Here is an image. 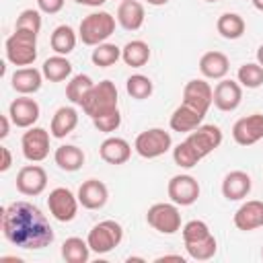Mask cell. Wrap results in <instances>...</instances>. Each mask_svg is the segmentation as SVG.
I'll list each match as a JSON object with an SVG mask.
<instances>
[{"label": "cell", "mask_w": 263, "mask_h": 263, "mask_svg": "<svg viewBox=\"0 0 263 263\" xmlns=\"http://www.w3.org/2000/svg\"><path fill=\"white\" fill-rule=\"evenodd\" d=\"M4 238L21 249H43L53 242V228L45 214L29 201H12L2 210Z\"/></svg>", "instance_id": "6da1fadb"}, {"label": "cell", "mask_w": 263, "mask_h": 263, "mask_svg": "<svg viewBox=\"0 0 263 263\" xmlns=\"http://www.w3.org/2000/svg\"><path fill=\"white\" fill-rule=\"evenodd\" d=\"M6 60L14 66H31L37 58V33L27 29H14L4 43Z\"/></svg>", "instance_id": "7a4b0ae2"}, {"label": "cell", "mask_w": 263, "mask_h": 263, "mask_svg": "<svg viewBox=\"0 0 263 263\" xmlns=\"http://www.w3.org/2000/svg\"><path fill=\"white\" fill-rule=\"evenodd\" d=\"M80 107H82V111H84L90 119L115 111V109H117V86H115L111 80H101V82H97V84L88 90V95H86V99L82 101Z\"/></svg>", "instance_id": "3957f363"}, {"label": "cell", "mask_w": 263, "mask_h": 263, "mask_svg": "<svg viewBox=\"0 0 263 263\" xmlns=\"http://www.w3.org/2000/svg\"><path fill=\"white\" fill-rule=\"evenodd\" d=\"M115 31V18L109 12H90L80 21L78 37L84 45H99L105 43L107 37H111Z\"/></svg>", "instance_id": "277c9868"}, {"label": "cell", "mask_w": 263, "mask_h": 263, "mask_svg": "<svg viewBox=\"0 0 263 263\" xmlns=\"http://www.w3.org/2000/svg\"><path fill=\"white\" fill-rule=\"evenodd\" d=\"M123 238V228L119 222L115 220H103L99 224H95L90 230H88V236H86V242L90 247L92 253L97 255H105L109 251H113Z\"/></svg>", "instance_id": "5b68a950"}, {"label": "cell", "mask_w": 263, "mask_h": 263, "mask_svg": "<svg viewBox=\"0 0 263 263\" xmlns=\"http://www.w3.org/2000/svg\"><path fill=\"white\" fill-rule=\"evenodd\" d=\"M171 146L173 138L162 127H150L146 132H140L134 142V148L142 158H158L166 150H171Z\"/></svg>", "instance_id": "8992f818"}, {"label": "cell", "mask_w": 263, "mask_h": 263, "mask_svg": "<svg viewBox=\"0 0 263 263\" xmlns=\"http://www.w3.org/2000/svg\"><path fill=\"white\" fill-rule=\"evenodd\" d=\"M146 222L162 234H175L181 228V214H179L177 203L160 201V203L150 205L146 212Z\"/></svg>", "instance_id": "52a82bcc"}, {"label": "cell", "mask_w": 263, "mask_h": 263, "mask_svg": "<svg viewBox=\"0 0 263 263\" xmlns=\"http://www.w3.org/2000/svg\"><path fill=\"white\" fill-rule=\"evenodd\" d=\"M78 203V195H74L68 187H55L47 197V208L58 222H72L76 218Z\"/></svg>", "instance_id": "ba28073f"}, {"label": "cell", "mask_w": 263, "mask_h": 263, "mask_svg": "<svg viewBox=\"0 0 263 263\" xmlns=\"http://www.w3.org/2000/svg\"><path fill=\"white\" fill-rule=\"evenodd\" d=\"M185 142L195 150V154L199 158L212 154L220 144H222V129L214 123L208 125H199L193 132H189V136L185 138Z\"/></svg>", "instance_id": "9c48e42d"}, {"label": "cell", "mask_w": 263, "mask_h": 263, "mask_svg": "<svg viewBox=\"0 0 263 263\" xmlns=\"http://www.w3.org/2000/svg\"><path fill=\"white\" fill-rule=\"evenodd\" d=\"M21 148L29 162H41L49 154V134L43 127H29L21 138Z\"/></svg>", "instance_id": "30bf717a"}, {"label": "cell", "mask_w": 263, "mask_h": 263, "mask_svg": "<svg viewBox=\"0 0 263 263\" xmlns=\"http://www.w3.org/2000/svg\"><path fill=\"white\" fill-rule=\"evenodd\" d=\"M168 197L177 205H191L199 197V183L191 175H175L168 181Z\"/></svg>", "instance_id": "8fae6325"}, {"label": "cell", "mask_w": 263, "mask_h": 263, "mask_svg": "<svg viewBox=\"0 0 263 263\" xmlns=\"http://www.w3.org/2000/svg\"><path fill=\"white\" fill-rule=\"evenodd\" d=\"M47 187V173L39 164H27L16 173V189L23 195L35 197Z\"/></svg>", "instance_id": "7c38bea8"}, {"label": "cell", "mask_w": 263, "mask_h": 263, "mask_svg": "<svg viewBox=\"0 0 263 263\" xmlns=\"http://www.w3.org/2000/svg\"><path fill=\"white\" fill-rule=\"evenodd\" d=\"M232 138L238 146H253L263 138V115L253 113L236 119L232 125Z\"/></svg>", "instance_id": "4fadbf2b"}, {"label": "cell", "mask_w": 263, "mask_h": 263, "mask_svg": "<svg viewBox=\"0 0 263 263\" xmlns=\"http://www.w3.org/2000/svg\"><path fill=\"white\" fill-rule=\"evenodd\" d=\"M183 103L189 105V107H193V109H197V111H201L205 115L208 109L214 103V88L205 80L193 78L183 88Z\"/></svg>", "instance_id": "5bb4252c"}, {"label": "cell", "mask_w": 263, "mask_h": 263, "mask_svg": "<svg viewBox=\"0 0 263 263\" xmlns=\"http://www.w3.org/2000/svg\"><path fill=\"white\" fill-rule=\"evenodd\" d=\"M8 117L16 127H33V123L39 119V105L35 99L23 95L10 103Z\"/></svg>", "instance_id": "9a60e30c"}, {"label": "cell", "mask_w": 263, "mask_h": 263, "mask_svg": "<svg viewBox=\"0 0 263 263\" xmlns=\"http://www.w3.org/2000/svg\"><path fill=\"white\" fill-rule=\"evenodd\" d=\"M240 99H242V86L238 80L222 78L214 86V105L220 111H234L240 105Z\"/></svg>", "instance_id": "2e32d148"}, {"label": "cell", "mask_w": 263, "mask_h": 263, "mask_svg": "<svg viewBox=\"0 0 263 263\" xmlns=\"http://www.w3.org/2000/svg\"><path fill=\"white\" fill-rule=\"evenodd\" d=\"M107 197H109V189L99 179H88L78 189V201L86 210H101L107 203Z\"/></svg>", "instance_id": "e0dca14e"}, {"label": "cell", "mask_w": 263, "mask_h": 263, "mask_svg": "<svg viewBox=\"0 0 263 263\" xmlns=\"http://www.w3.org/2000/svg\"><path fill=\"white\" fill-rule=\"evenodd\" d=\"M234 226L238 230H255V228H261L263 226V201L259 199H251V201H245L236 212H234Z\"/></svg>", "instance_id": "ac0fdd59"}, {"label": "cell", "mask_w": 263, "mask_h": 263, "mask_svg": "<svg viewBox=\"0 0 263 263\" xmlns=\"http://www.w3.org/2000/svg\"><path fill=\"white\" fill-rule=\"evenodd\" d=\"M203 117H205V115H203L201 111H197V109H193V107L181 103V105L173 111V115H171V119H168V125H171L173 132L189 134V132H193L195 127L201 125Z\"/></svg>", "instance_id": "d6986e66"}, {"label": "cell", "mask_w": 263, "mask_h": 263, "mask_svg": "<svg viewBox=\"0 0 263 263\" xmlns=\"http://www.w3.org/2000/svg\"><path fill=\"white\" fill-rule=\"evenodd\" d=\"M251 177L245 171H230L222 181V195L228 201L245 199L251 191Z\"/></svg>", "instance_id": "ffe728a7"}, {"label": "cell", "mask_w": 263, "mask_h": 263, "mask_svg": "<svg viewBox=\"0 0 263 263\" xmlns=\"http://www.w3.org/2000/svg\"><path fill=\"white\" fill-rule=\"evenodd\" d=\"M41 82H43V72H39L37 68H31V66L16 68L12 72V78H10V84L18 95L37 92L41 88Z\"/></svg>", "instance_id": "44dd1931"}, {"label": "cell", "mask_w": 263, "mask_h": 263, "mask_svg": "<svg viewBox=\"0 0 263 263\" xmlns=\"http://www.w3.org/2000/svg\"><path fill=\"white\" fill-rule=\"evenodd\" d=\"M99 156L107 164H123L132 156V146L127 144V140L113 136V138L103 140V144L99 146Z\"/></svg>", "instance_id": "7402d4cb"}, {"label": "cell", "mask_w": 263, "mask_h": 263, "mask_svg": "<svg viewBox=\"0 0 263 263\" xmlns=\"http://www.w3.org/2000/svg\"><path fill=\"white\" fill-rule=\"evenodd\" d=\"M230 70V62L228 55L222 51H205L199 58V72L205 78H214V80H222Z\"/></svg>", "instance_id": "603a6c76"}, {"label": "cell", "mask_w": 263, "mask_h": 263, "mask_svg": "<svg viewBox=\"0 0 263 263\" xmlns=\"http://www.w3.org/2000/svg\"><path fill=\"white\" fill-rule=\"evenodd\" d=\"M144 4L138 0H121L117 8V23L125 31H138L144 25Z\"/></svg>", "instance_id": "cb8c5ba5"}, {"label": "cell", "mask_w": 263, "mask_h": 263, "mask_svg": "<svg viewBox=\"0 0 263 263\" xmlns=\"http://www.w3.org/2000/svg\"><path fill=\"white\" fill-rule=\"evenodd\" d=\"M78 125V111L74 107H60L53 117H51V125H49V132L53 138H66L70 132H74V127Z\"/></svg>", "instance_id": "d4e9b609"}, {"label": "cell", "mask_w": 263, "mask_h": 263, "mask_svg": "<svg viewBox=\"0 0 263 263\" xmlns=\"http://www.w3.org/2000/svg\"><path fill=\"white\" fill-rule=\"evenodd\" d=\"M53 160H55V164L62 171L74 173V171L82 168V164H84V152L78 146H74V144H64V146L55 148Z\"/></svg>", "instance_id": "484cf974"}, {"label": "cell", "mask_w": 263, "mask_h": 263, "mask_svg": "<svg viewBox=\"0 0 263 263\" xmlns=\"http://www.w3.org/2000/svg\"><path fill=\"white\" fill-rule=\"evenodd\" d=\"M76 41H78V37H76L74 29H72L70 25H60V27H55L53 33H51V37H49L51 49H53L55 53H60V55L72 53L74 47H76Z\"/></svg>", "instance_id": "4316f807"}, {"label": "cell", "mask_w": 263, "mask_h": 263, "mask_svg": "<svg viewBox=\"0 0 263 263\" xmlns=\"http://www.w3.org/2000/svg\"><path fill=\"white\" fill-rule=\"evenodd\" d=\"M41 72H43V78H47L49 82H62L72 74V64L68 62L66 55L55 53L43 62Z\"/></svg>", "instance_id": "83f0119b"}, {"label": "cell", "mask_w": 263, "mask_h": 263, "mask_svg": "<svg viewBox=\"0 0 263 263\" xmlns=\"http://www.w3.org/2000/svg\"><path fill=\"white\" fill-rule=\"evenodd\" d=\"M216 29H218V33L224 39H238V37H242L247 25H245V18L240 14H236V12H224V14L218 16Z\"/></svg>", "instance_id": "f1b7e54d"}, {"label": "cell", "mask_w": 263, "mask_h": 263, "mask_svg": "<svg viewBox=\"0 0 263 263\" xmlns=\"http://www.w3.org/2000/svg\"><path fill=\"white\" fill-rule=\"evenodd\" d=\"M121 60L132 66V68H142L148 60H150V47L146 41L142 39H134L129 43H125V47L121 49Z\"/></svg>", "instance_id": "f546056e"}, {"label": "cell", "mask_w": 263, "mask_h": 263, "mask_svg": "<svg viewBox=\"0 0 263 263\" xmlns=\"http://www.w3.org/2000/svg\"><path fill=\"white\" fill-rule=\"evenodd\" d=\"M90 255V247L86 240L78 236H70L62 245V259L66 263H86Z\"/></svg>", "instance_id": "4dcf8cb0"}, {"label": "cell", "mask_w": 263, "mask_h": 263, "mask_svg": "<svg viewBox=\"0 0 263 263\" xmlns=\"http://www.w3.org/2000/svg\"><path fill=\"white\" fill-rule=\"evenodd\" d=\"M92 86H95V82L90 80L88 74H76L66 84V99L74 105H82V101L86 99V95Z\"/></svg>", "instance_id": "1f68e13d"}, {"label": "cell", "mask_w": 263, "mask_h": 263, "mask_svg": "<svg viewBox=\"0 0 263 263\" xmlns=\"http://www.w3.org/2000/svg\"><path fill=\"white\" fill-rule=\"evenodd\" d=\"M119 58H121V49L115 43H99V45H95V49L90 53L92 64L99 66V68H109Z\"/></svg>", "instance_id": "d6a6232c"}, {"label": "cell", "mask_w": 263, "mask_h": 263, "mask_svg": "<svg viewBox=\"0 0 263 263\" xmlns=\"http://www.w3.org/2000/svg\"><path fill=\"white\" fill-rule=\"evenodd\" d=\"M125 90H127V95H129L132 99L144 101V99H148V97L152 95L154 84H152V80H150L148 76H144V74H132V76L127 78V82H125Z\"/></svg>", "instance_id": "836d02e7"}, {"label": "cell", "mask_w": 263, "mask_h": 263, "mask_svg": "<svg viewBox=\"0 0 263 263\" xmlns=\"http://www.w3.org/2000/svg\"><path fill=\"white\" fill-rule=\"evenodd\" d=\"M185 249H187V255H189L191 259H195V261H208V259H212V257L216 255L218 245H216L214 234H210V236L203 238V240L185 242Z\"/></svg>", "instance_id": "e575fe53"}, {"label": "cell", "mask_w": 263, "mask_h": 263, "mask_svg": "<svg viewBox=\"0 0 263 263\" xmlns=\"http://www.w3.org/2000/svg\"><path fill=\"white\" fill-rule=\"evenodd\" d=\"M236 78L240 86L247 88H259L263 84V66L259 64H242L236 72Z\"/></svg>", "instance_id": "d590c367"}, {"label": "cell", "mask_w": 263, "mask_h": 263, "mask_svg": "<svg viewBox=\"0 0 263 263\" xmlns=\"http://www.w3.org/2000/svg\"><path fill=\"white\" fill-rule=\"evenodd\" d=\"M173 160H175V164L177 166H181V168H191V166H195L201 158L195 154V150L183 140L181 144H177L175 148H173Z\"/></svg>", "instance_id": "8d00e7d4"}, {"label": "cell", "mask_w": 263, "mask_h": 263, "mask_svg": "<svg viewBox=\"0 0 263 263\" xmlns=\"http://www.w3.org/2000/svg\"><path fill=\"white\" fill-rule=\"evenodd\" d=\"M210 234L212 232H210L208 224L201 222V220H189L183 226V242H197V240L208 238Z\"/></svg>", "instance_id": "74e56055"}, {"label": "cell", "mask_w": 263, "mask_h": 263, "mask_svg": "<svg viewBox=\"0 0 263 263\" xmlns=\"http://www.w3.org/2000/svg\"><path fill=\"white\" fill-rule=\"evenodd\" d=\"M14 29H27V31L39 33V29H41V12L35 10V8H25V10L16 16Z\"/></svg>", "instance_id": "f35d334b"}, {"label": "cell", "mask_w": 263, "mask_h": 263, "mask_svg": "<svg viewBox=\"0 0 263 263\" xmlns=\"http://www.w3.org/2000/svg\"><path fill=\"white\" fill-rule=\"evenodd\" d=\"M92 123H95V127H97L99 132L111 134V132H115V129L121 125V113H119V109H115V111H111V113H105V115L95 117Z\"/></svg>", "instance_id": "ab89813d"}, {"label": "cell", "mask_w": 263, "mask_h": 263, "mask_svg": "<svg viewBox=\"0 0 263 263\" xmlns=\"http://www.w3.org/2000/svg\"><path fill=\"white\" fill-rule=\"evenodd\" d=\"M37 8L45 14H55L64 8V0H37Z\"/></svg>", "instance_id": "60d3db41"}, {"label": "cell", "mask_w": 263, "mask_h": 263, "mask_svg": "<svg viewBox=\"0 0 263 263\" xmlns=\"http://www.w3.org/2000/svg\"><path fill=\"white\" fill-rule=\"evenodd\" d=\"M12 164V154L6 146H0V173H6Z\"/></svg>", "instance_id": "b9f144b4"}, {"label": "cell", "mask_w": 263, "mask_h": 263, "mask_svg": "<svg viewBox=\"0 0 263 263\" xmlns=\"http://www.w3.org/2000/svg\"><path fill=\"white\" fill-rule=\"evenodd\" d=\"M166 261H173V263H185V259L181 255H162V257H156V263H166Z\"/></svg>", "instance_id": "7bdbcfd3"}, {"label": "cell", "mask_w": 263, "mask_h": 263, "mask_svg": "<svg viewBox=\"0 0 263 263\" xmlns=\"http://www.w3.org/2000/svg\"><path fill=\"white\" fill-rule=\"evenodd\" d=\"M8 136V115H0V138Z\"/></svg>", "instance_id": "ee69618b"}, {"label": "cell", "mask_w": 263, "mask_h": 263, "mask_svg": "<svg viewBox=\"0 0 263 263\" xmlns=\"http://www.w3.org/2000/svg\"><path fill=\"white\" fill-rule=\"evenodd\" d=\"M74 2H78L82 6H103L107 0H74Z\"/></svg>", "instance_id": "f6af8a7d"}, {"label": "cell", "mask_w": 263, "mask_h": 263, "mask_svg": "<svg viewBox=\"0 0 263 263\" xmlns=\"http://www.w3.org/2000/svg\"><path fill=\"white\" fill-rule=\"evenodd\" d=\"M0 263H23V259H18V257H0Z\"/></svg>", "instance_id": "bcb514c9"}, {"label": "cell", "mask_w": 263, "mask_h": 263, "mask_svg": "<svg viewBox=\"0 0 263 263\" xmlns=\"http://www.w3.org/2000/svg\"><path fill=\"white\" fill-rule=\"evenodd\" d=\"M257 64L263 66V45H259V49H257Z\"/></svg>", "instance_id": "7dc6e473"}, {"label": "cell", "mask_w": 263, "mask_h": 263, "mask_svg": "<svg viewBox=\"0 0 263 263\" xmlns=\"http://www.w3.org/2000/svg\"><path fill=\"white\" fill-rule=\"evenodd\" d=\"M148 4H152V6H164L168 0H146Z\"/></svg>", "instance_id": "c3c4849f"}, {"label": "cell", "mask_w": 263, "mask_h": 263, "mask_svg": "<svg viewBox=\"0 0 263 263\" xmlns=\"http://www.w3.org/2000/svg\"><path fill=\"white\" fill-rule=\"evenodd\" d=\"M253 6H255L257 10H261V12H263V0H253Z\"/></svg>", "instance_id": "681fc988"}, {"label": "cell", "mask_w": 263, "mask_h": 263, "mask_svg": "<svg viewBox=\"0 0 263 263\" xmlns=\"http://www.w3.org/2000/svg\"><path fill=\"white\" fill-rule=\"evenodd\" d=\"M125 261H127V263H134V261H140V263H144V259H142V257H127Z\"/></svg>", "instance_id": "f907efd6"}, {"label": "cell", "mask_w": 263, "mask_h": 263, "mask_svg": "<svg viewBox=\"0 0 263 263\" xmlns=\"http://www.w3.org/2000/svg\"><path fill=\"white\" fill-rule=\"evenodd\" d=\"M261 259H263V247H261Z\"/></svg>", "instance_id": "816d5d0a"}, {"label": "cell", "mask_w": 263, "mask_h": 263, "mask_svg": "<svg viewBox=\"0 0 263 263\" xmlns=\"http://www.w3.org/2000/svg\"><path fill=\"white\" fill-rule=\"evenodd\" d=\"M205 2H216V0H205Z\"/></svg>", "instance_id": "f5cc1de1"}]
</instances>
